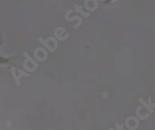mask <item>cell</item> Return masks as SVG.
Here are the masks:
<instances>
[{"mask_svg": "<svg viewBox=\"0 0 155 130\" xmlns=\"http://www.w3.org/2000/svg\"><path fill=\"white\" fill-rule=\"evenodd\" d=\"M138 102H139L140 104H142V105H143V106H144V107H145V108H146V109H147L150 113H153V109H152V108H151V107H150V105L145 102V101H144L141 97H139V98H138Z\"/></svg>", "mask_w": 155, "mask_h": 130, "instance_id": "4", "label": "cell"}, {"mask_svg": "<svg viewBox=\"0 0 155 130\" xmlns=\"http://www.w3.org/2000/svg\"><path fill=\"white\" fill-rule=\"evenodd\" d=\"M142 107L141 106H139V107H137V111H136V115L139 118V119H141V120H144V119H146V118H148L149 116H150V113H147L146 115H141L139 113V110L141 109Z\"/></svg>", "mask_w": 155, "mask_h": 130, "instance_id": "6", "label": "cell"}, {"mask_svg": "<svg viewBox=\"0 0 155 130\" xmlns=\"http://www.w3.org/2000/svg\"><path fill=\"white\" fill-rule=\"evenodd\" d=\"M10 71H11V74L14 78V79H15V82L17 84V86H20L21 85V82H20V79L22 78V77H28L29 76V74L26 73V72L22 71V70H20L16 67H12L10 68Z\"/></svg>", "mask_w": 155, "mask_h": 130, "instance_id": "1", "label": "cell"}, {"mask_svg": "<svg viewBox=\"0 0 155 130\" xmlns=\"http://www.w3.org/2000/svg\"><path fill=\"white\" fill-rule=\"evenodd\" d=\"M74 8H75V10L77 11V12H79V13H81L82 15H83V17L84 18H88L89 16H90V14H89V12L88 13H84L83 10H82V6H78V5H75L74 6Z\"/></svg>", "mask_w": 155, "mask_h": 130, "instance_id": "5", "label": "cell"}, {"mask_svg": "<svg viewBox=\"0 0 155 130\" xmlns=\"http://www.w3.org/2000/svg\"><path fill=\"white\" fill-rule=\"evenodd\" d=\"M65 18H66V20H67L68 21H73V20H78V22H79L80 24H82V18H80V17H74V18H69V17L65 16Z\"/></svg>", "mask_w": 155, "mask_h": 130, "instance_id": "7", "label": "cell"}, {"mask_svg": "<svg viewBox=\"0 0 155 130\" xmlns=\"http://www.w3.org/2000/svg\"><path fill=\"white\" fill-rule=\"evenodd\" d=\"M34 56L36 60L42 62V61H44L48 58V53L43 48H37L34 53Z\"/></svg>", "mask_w": 155, "mask_h": 130, "instance_id": "2", "label": "cell"}, {"mask_svg": "<svg viewBox=\"0 0 155 130\" xmlns=\"http://www.w3.org/2000/svg\"><path fill=\"white\" fill-rule=\"evenodd\" d=\"M148 101H149V105H150L151 108H152V107H155V104H152V103H151V96H149Z\"/></svg>", "mask_w": 155, "mask_h": 130, "instance_id": "8", "label": "cell"}, {"mask_svg": "<svg viewBox=\"0 0 155 130\" xmlns=\"http://www.w3.org/2000/svg\"><path fill=\"white\" fill-rule=\"evenodd\" d=\"M23 55L26 57V59H25L24 63H27V64L29 63L31 66H33V67H34L35 69H36V68L38 67V64H37V63H36V62H35V61L33 59V58H32V57H30V55L28 54L26 52H25V53H23Z\"/></svg>", "mask_w": 155, "mask_h": 130, "instance_id": "3", "label": "cell"}, {"mask_svg": "<svg viewBox=\"0 0 155 130\" xmlns=\"http://www.w3.org/2000/svg\"><path fill=\"white\" fill-rule=\"evenodd\" d=\"M116 128L118 129V130H124V128H123V125H118V124H116Z\"/></svg>", "mask_w": 155, "mask_h": 130, "instance_id": "9", "label": "cell"}]
</instances>
